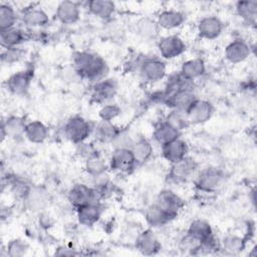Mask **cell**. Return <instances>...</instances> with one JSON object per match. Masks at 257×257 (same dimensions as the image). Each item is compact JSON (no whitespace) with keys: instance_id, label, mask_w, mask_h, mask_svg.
<instances>
[{"instance_id":"obj_22","label":"cell","mask_w":257,"mask_h":257,"mask_svg":"<svg viewBox=\"0 0 257 257\" xmlns=\"http://www.w3.org/2000/svg\"><path fill=\"white\" fill-rule=\"evenodd\" d=\"M186 16L183 12L179 10H163L159 13L156 21L159 28L166 30H173L179 28L184 24Z\"/></svg>"},{"instance_id":"obj_29","label":"cell","mask_w":257,"mask_h":257,"mask_svg":"<svg viewBox=\"0 0 257 257\" xmlns=\"http://www.w3.org/2000/svg\"><path fill=\"white\" fill-rule=\"evenodd\" d=\"M131 150L138 165L147 163L152 158L154 153V148L152 143L145 138H140L138 140H135Z\"/></svg>"},{"instance_id":"obj_7","label":"cell","mask_w":257,"mask_h":257,"mask_svg":"<svg viewBox=\"0 0 257 257\" xmlns=\"http://www.w3.org/2000/svg\"><path fill=\"white\" fill-rule=\"evenodd\" d=\"M137 165L131 149H113L108 162V167L117 173H131Z\"/></svg>"},{"instance_id":"obj_43","label":"cell","mask_w":257,"mask_h":257,"mask_svg":"<svg viewBox=\"0 0 257 257\" xmlns=\"http://www.w3.org/2000/svg\"><path fill=\"white\" fill-rule=\"evenodd\" d=\"M121 112V108L115 104V103H105L103 104L99 111L98 116L100 120H106V121H112L114 118H116Z\"/></svg>"},{"instance_id":"obj_17","label":"cell","mask_w":257,"mask_h":257,"mask_svg":"<svg viewBox=\"0 0 257 257\" xmlns=\"http://www.w3.org/2000/svg\"><path fill=\"white\" fill-rule=\"evenodd\" d=\"M161 242L151 229L141 232L136 239V248L144 255H155L161 250Z\"/></svg>"},{"instance_id":"obj_4","label":"cell","mask_w":257,"mask_h":257,"mask_svg":"<svg viewBox=\"0 0 257 257\" xmlns=\"http://www.w3.org/2000/svg\"><path fill=\"white\" fill-rule=\"evenodd\" d=\"M63 130L65 138L75 145L85 142L91 133L89 121L81 115L71 116L65 122Z\"/></svg>"},{"instance_id":"obj_11","label":"cell","mask_w":257,"mask_h":257,"mask_svg":"<svg viewBox=\"0 0 257 257\" xmlns=\"http://www.w3.org/2000/svg\"><path fill=\"white\" fill-rule=\"evenodd\" d=\"M224 29V23L217 16H205L200 19L197 25L198 35L207 40L218 38Z\"/></svg>"},{"instance_id":"obj_42","label":"cell","mask_w":257,"mask_h":257,"mask_svg":"<svg viewBox=\"0 0 257 257\" xmlns=\"http://www.w3.org/2000/svg\"><path fill=\"white\" fill-rule=\"evenodd\" d=\"M135 140L132 138L130 132L120 130L117 135L110 142L113 149H132Z\"/></svg>"},{"instance_id":"obj_28","label":"cell","mask_w":257,"mask_h":257,"mask_svg":"<svg viewBox=\"0 0 257 257\" xmlns=\"http://www.w3.org/2000/svg\"><path fill=\"white\" fill-rule=\"evenodd\" d=\"M49 136L48 127L40 120H31L26 123L24 137L32 144H42Z\"/></svg>"},{"instance_id":"obj_27","label":"cell","mask_w":257,"mask_h":257,"mask_svg":"<svg viewBox=\"0 0 257 257\" xmlns=\"http://www.w3.org/2000/svg\"><path fill=\"white\" fill-rule=\"evenodd\" d=\"M86 8L88 12L96 18L107 20L113 15L115 4L108 0H91L86 2Z\"/></svg>"},{"instance_id":"obj_40","label":"cell","mask_w":257,"mask_h":257,"mask_svg":"<svg viewBox=\"0 0 257 257\" xmlns=\"http://www.w3.org/2000/svg\"><path fill=\"white\" fill-rule=\"evenodd\" d=\"M29 250V245L26 241L20 238L12 239L7 243L6 252L10 257H21L27 254Z\"/></svg>"},{"instance_id":"obj_3","label":"cell","mask_w":257,"mask_h":257,"mask_svg":"<svg viewBox=\"0 0 257 257\" xmlns=\"http://www.w3.org/2000/svg\"><path fill=\"white\" fill-rule=\"evenodd\" d=\"M224 173L216 167H208L198 172L195 178V187L203 193H212L216 191L224 181Z\"/></svg>"},{"instance_id":"obj_33","label":"cell","mask_w":257,"mask_h":257,"mask_svg":"<svg viewBox=\"0 0 257 257\" xmlns=\"http://www.w3.org/2000/svg\"><path fill=\"white\" fill-rule=\"evenodd\" d=\"M107 167L108 165L105 163L103 158L100 157L98 154L85 160V164H84L85 172L93 178L102 177L106 172Z\"/></svg>"},{"instance_id":"obj_10","label":"cell","mask_w":257,"mask_h":257,"mask_svg":"<svg viewBox=\"0 0 257 257\" xmlns=\"http://www.w3.org/2000/svg\"><path fill=\"white\" fill-rule=\"evenodd\" d=\"M33 73L31 69L17 71L11 74L6 80V88L14 95H25L31 85Z\"/></svg>"},{"instance_id":"obj_21","label":"cell","mask_w":257,"mask_h":257,"mask_svg":"<svg viewBox=\"0 0 257 257\" xmlns=\"http://www.w3.org/2000/svg\"><path fill=\"white\" fill-rule=\"evenodd\" d=\"M75 210L78 223L85 227H91L96 224L102 214V206L100 203H90Z\"/></svg>"},{"instance_id":"obj_30","label":"cell","mask_w":257,"mask_h":257,"mask_svg":"<svg viewBox=\"0 0 257 257\" xmlns=\"http://www.w3.org/2000/svg\"><path fill=\"white\" fill-rule=\"evenodd\" d=\"M26 39L25 32L17 27L0 31V43L4 49L18 47Z\"/></svg>"},{"instance_id":"obj_41","label":"cell","mask_w":257,"mask_h":257,"mask_svg":"<svg viewBox=\"0 0 257 257\" xmlns=\"http://www.w3.org/2000/svg\"><path fill=\"white\" fill-rule=\"evenodd\" d=\"M165 120L181 133H182V131L186 130L190 125L187 114L182 111L176 110V109H172L171 112L167 115Z\"/></svg>"},{"instance_id":"obj_20","label":"cell","mask_w":257,"mask_h":257,"mask_svg":"<svg viewBox=\"0 0 257 257\" xmlns=\"http://www.w3.org/2000/svg\"><path fill=\"white\" fill-rule=\"evenodd\" d=\"M26 121L23 117L18 115L8 116L2 121L1 125V137L2 140L5 138H10L13 140H18L24 137Z\"/></svg>"},{"instance_id":"obj_36","label":"cell","mask_w":257,"mask_h":257,"mask_svg":"<svg viewBox=\"0 0 257 257\" xmlns=\"http://www.w3.org/2000/svg\"><path fill=\"white\" fill-rule=\"evenodd\" d=\"M120 131L112 121L100 120L95 127L96 139L103 143H110Z\"/></svg>"},{"instance_id":"obj_24","label":"cell","mask_w":257,"mask_h":257,"mask_svg":"<svg viewBox=\"0 0 257 257\" xmlns=\"http://www.w3.org/2000/svg\"><path fill=\"white\" fill-rule=\"evenodd\" d=\"M21 20L29 28H39L48 24L49 16L42 8L29 7L23 10Z\"/></svg>"},{"instance_id":"obj_12","label":"cell","mask_w":257,"mask_h":257,"mask_svg":"<svg viewBox=\"0 0 257 257\" xmlns=\"http://www.w3.org/2000/svg\"><path fill=\"white\" fill-rule=\"evenodd\" d=\"M213 104L206 99H197L187 111L190 124H201L207 122L213 115Z\"/></svg>"},{"instance_id":"obj_19","label":"cell","mask_w":257,"mask_h":257,"mask_svg":"<svg viewBox=\"0 0 257 257\" xmlns=\"http://www.w3.org/2000/svg\"><path fill=\"white\" fill-rule=\"evenodd\" d=\"M189 148L187 143L181 138L162 146V155L170 164L177 163L188 156Z\"/></svg>"},{"instance_id":"obj_31","label":"cell","mask_w":257,"mask_h":257,"mask_svg":"<svg viewBox=\"0 0 257 257\" xmlns=\"http://www.w3.org/2000/svg\"><path fill=\"white\" fill-rule=\"evenodd\" d=\"M236 12L238 16L246 23L255 25L257 20V1L243 0L236 3Z\"/></svg>"},{"instance_id":"obj_13","label":"cell","mask_w":257,"mask_h":257,"mask_svg":"<svg viewBox=\"0 0 257 257\" xmlns=\"http://www.w3.org/2000/svg\"><path fill=\"white\" fill-rule=\"evenodd\" d=\"M155 203L162 207L169 214H171L174 218L178 216L179 212L183 209L185 205L183 199L177 193L169 189L162 190L158 194Z\"/></svg>"},{"instance_id":"obj_9","label":"cell","mask_w":257,"mask_h":257,"mask_svg":"<svg viewBox=\"0 0 257 257\" xmlns=\"http://www.w3.org/2000/svg\"><path fill=\"white\" fill-rule=\"evenodd\" d=\"M160 55L164 59H174L182 55L186 49V43L178 35H168L163 37L158 43Z\"/></svg>"},{"instance_id":"obj_45","label":"cell","mask_w":257,"mask_h":257,"mask_svg":"<svg viewBox=\"0 0 257 257\" xmlns=\"http://www.w3.org/2000/svg\"><path fill=\"white\" fill-rule=\"evenodd\" d=\"M78 149H77V153L84 158L85 160H87L88 158L94 156L97 154L95 148L91 145V144H85L84 142L81 144H78Z\"/></svg>"},{"instance_id":"obj_46","label":"cell","mask_w":257,"mask_h":257,"mask_svg":"<svg viewBox=\"0 0 257 257\" xmlns=\"http://www.w3.org/2000/svg\"><path fill=\"white\" fill-rule=\"evenodd\" d=\"M55 255H58V256H66V255H75L76 252L73 251V249H70L66 246H60L58 247L57 249H55Z\"/></svg>"},{"instance_id":"obj_32","label":"cell","mask_w":257,"mask_h":257,"mask_svg":"<svg viewBox=\"0 0 257 257\" xmlns=\"http://www.w3.org/2000/svg\"><path fill=\"white\" fill-rule=\"evenodd\" d=\"M187 233L197 238L201 242L214 235L211 225L207 221L202 219H196L192 221L191 224L189 225Z\"/></svg>"},{"instance_id":"obj_16","label":"cell","mask_w":257,"mask_h":257,"mask_svg":"<svg viewBox=\"0 0 257 257\" xmlns=\"http://www.w3.org/2000/svg\"><path fill=\"white\" fill-rule=\"evenodd\" d=\"M23 202L29 211L41 213L48 206L49 194L42 187L32 186L29 194Z\"/></svg>"},{"instance_id":"obj_26","label":"cell","mask_w":257,"mask_h":257,"mask_svg":"<svg viewBox=\"0 0 257 257\" xmlns=\"http://www.w3.org/2000/svg\"><path fill=\"white\" fill-rule=\"evenodd\" d=\"M181 132H179L169 122L163 120L156 124L153 133V138L156 141V143H158L162 147L174 140L181 138Z\"/></svg>"},{"instance_id":"obj_6","label":"cell","mask_w":257,"mask_h":257,"mask_svg":"<svg viewBox=\"0 0 257 257\" xmlns=\"http://www.w3.org/2000/svg\"><path fill=\"white\" fill-rule=\"evenodd\" d=\"M198 173V163L191 157L187 156L183 160L171 164V169L168 174L170 181L175 183H183Z\"/></svg>"},{"instance_id":"obj_14","label":"cell","mask_w":257,"mask_h":257,"mask_svg":"<svg viewBox=\"0 0 257 257\" xmlns=\"http://www.w3.org/2000/svg\"><path fill=\"white\" fill-rule=\"evenodd\" d=\"M251 54V46L243 39H234L225 47V58L232 64L245 61Z\"/></svg>"},{"instance_id":"obj_35","label":"cell","mask_w":257,"mask_h":257,"mask_svg":"<svg viewBox=\"0 0 257 257\" xmlns=\"http://www.w3.org/2000/svg\"><path fill=\"white\" fill-rule=\"evenodd\" d=\"M18 20V15L15 9L6 3H1L0 5V31L11 29L16 27Z\"/></svg>"},{"instance_id":"obj_44","label":"cell","mask_w":257,"mask_h":257,"mask_svg":"<svg viewBox=\"0 0 257 257\" xmlns=\"http://www.w3.org/2000/svg\"><path fill=\"white\" fill-rule=\"evenodd\" d=\"M22 56H23V51L19 47H14V48L5 49L2 52L1 58H2V62L4 63H14L19 61Z\"/></svg>"},{"instance_id":"obj_25","label":"cell","mask_w":257,"mask_h":257,"mask_svg":"<svg viewBox=\"0 0 257 257\" xmlns=\"http://www.w3.org/2000/svg\"><path fill=\"white\" fill-rule=\"evenodd\" d=\"M206 72V64L202 58H191L183 62L179 73L187 80L192 81L200 78Z\"/></svg>"},{"instance_id":"obj_34","label":"cell","mask_w":257,"mask_h":257,"mask_svg":"<svg viewBox=\"0 0 257 257\" xmlns=\"http://www.w3.org/2000/svg\"><path fill=\"white\" fill-rule=\"evenodd\" d=\"M246 247V239L238 235H227L221 242V249L227 254L236 255L242 252Z\"/></svg>"},{"instance_id":"obj_2","label":"cell","mask_w":257,"mask_h":257,"mask_svg":"<svg viewBox=\"0 0 257 257\" xmlns=\"http://www.w3.org/2000/svg\"><path fill=\"white\" fill-rule=\"evenodd\" d=\"M101 198V195L94 187L81 183L73 185L67 192V200L75 209L90 203H100Z\"/></svg>"},{"instance_id":"obj_1","label":"cell","mask_w":257,"mask_h":257,"mask_svg":"<svg viewBox=\"0 0 257 257\" xmlns=\"http://www.w3.org/2000/svg\"><path fill=\"white\" fill-rule=\"evenodd\" d=\"M72 67L81 78L94 80L95 82L100 80L107 71L105 60L89 51L75 52L72 56Z\"/></svg>"},{"instance_id":"obj_23","label":"cell","mask_w":257,"mask_h":257,"mask_svg":"<svg viewBox=\"0 0 257 257\" xmlns=\"http://www.w3.org/2000/svg\"><path fill=\"white\" fill-rule=\"evenodd\" d=\"M145 218L149 226L152 228L163 227L175 219L171 214H169L156 203H153L147 208L145 212Z\"/></svg>"},{"instance_id":"obj_37","label":"cell","mask_w":257,"mask_h":257,"mask_svg":"<svg viewBox=\"0 0 257 257\" xmlns=\"http://www.w3.org/2000/svg\"><path fill=\"white\" fill-rule=\"evenodd\" d=\"M11 193L21 201H24L29 194L32 185H30L25 179L20 177H10L8 180Z\"/></svg>"},{"instance_id":"obj_15","label":"cell","mask_w":257,"mask_h":257,"mask_svg":"<svg viewBox=\"0 0 257 257\" xmlns=\"http://www.w3.org/2000/svg\"><path fill=\"white\" fill-rule=\"evenodd\" d=\"M117 91V83L112 78H105L96 81L92 87L91 97L96 103L105 104L106 101L114 97Z\"/></svg>"},{"instance_id":"obj_18","label":"cell","mask_w":257,"mask_h":257,"mask_svg":"<svg viewBox=\"0 0 257 257\" xmlns=\"http://www.w3.org/2000/svg\"><path fill=\"white\" fill-rule=\"evenodd\" d=\"M80 5L74 1H61L56 8L55 16L62 24H74L80 17Z\"/></svg>"},{"instance_id":"obj_39","label":"cell","mask_w":257,"mask_h":257,"mask_svg":"<svg viewBox=\"0 0 257 257\" xmlns=\"http://www.w3.org/2000/svg\"><path fill=\"white\" fill-rule=\"evenodd\" d=\"M201 241L197 238L193 237L192 235L186 233L179 241V249L187 254L191 255H198L200 251Z\"/></svg>"},{"instance_id":"obj_5","label":"cell","mask_w":257,"mask_h":257,"mask_svg":"<svg viewBox=\"0 0 257 257\" xmlns=\"http://www.w3.org/2000/svg\"><path fill=\"white\" fill-rule=\"evenodd\" d=\"M140 75L143 80L155 83L165 78L167 65L164 60L157 57H149L140 63Z\"/></svg>"},{"instance_id":"obj_38","label":"cell","mask_w":257,"mask_h":257,"mask_svg":"<svg viewBox=\"0 0 257 257\" xmlns=\"http://www.w3.org/2000/svg\"><path fill=\"white\" fill-rule=\"evenodd\" d=\"M158 29L157 21L150 18H143L137 23V32L145 39L154 38L158 34Z\"/></svg>"},{"instance_id":"obj_8","label":"cell","mask_w":257,"mask_h":257,"mask_svg":"<svg viewBox=\"0 0 257 257\" xmlns=\"http://www.w3.org/2000/svg\"><path fill=\"white\" fill-rule=\"evenodd\" d=\"M197 99V94L195 93L194 88L191 85L174 92L172 95L165 99V102L172 109H176L184 113H187V111L190 109V107Z\"/></svg>"}]
</instances>
